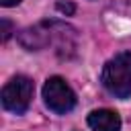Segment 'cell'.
Wrapping results in <instances>:
<instances>
[{"mask_svg":"<svg viewBox=\"0 0 131 131\" xmlns=\"http://www.w3.org/2000/svg\"><path fill=\"white\" fill-rule=\"evenodd\" d=\"M18 43L29 51H41L47 47H55V51L63 57L76 51V29L61 20H41L33 27L23 29L16 35Z\"/></svg>","mask_w":131,"mask_h":131,"instance_id":"6da1fadb","label":"cell"},{"mask_svg":"<svg viewBox=\"0 0 131 131\" xmlns=\"http://www.w3.org/2000/svg\"><path fill=\"white\" fill-rule=\"evenodd\" d=\"M100 82L108 94L115 98L131 96V51H121L113 55L100 72Z\"/></svg>","mask_w":131,"mask_h":131,"instance_id":"7a4b0ae2","label":"cell"},{"mask_svg":"<svg viewBox=\"0 0 131 131\" xmlns=\"http://www.w3.org/2000/svg\"><path fill=\"white\" fill-rule=\"evenodd\" d=\"M33 92H35V84H33L31 78H27V76H14L2 88V94H0L2 106L8 113L23 115L29 108L31 100H33Z\"/></svg>","mask_w":131,"mask_h":131,"instance_id":"3957f363","label":"cell"},{"mask_svg":"<svg viewBox=\"0 0 131 131\" xmlns=\"http://www.w3.org/2000/svg\"><path fill=\"white\" fill-rule=\"evenodd\" d=\"M43 102L49 111H53L57 115H66V113L74 111L78 98H76V92L72 90V86L61 76H51L43 84Z\"/></svg>","mask_w":131,"mask_h":131,"instance_id":"277c9868","label":"cell"},{"mask_svg":"<svg viewBox=\"0 0 131 131\" xmlns=\"http://www.w3.org/2000/svg\"><path fill=\"white\" fill-rule=\"evenodd\" d=\"M88 127L94 131H121V117L111 108H96L88 115Z\"/></svg>","mask_w":131,"mask_h":131,"instance_id":"5b68a950","label":"cell"},{"mask_svg":"<svg viewBox=\"0 0 131 131\" xmlns=\"http://www.w3.org/2000/svg\"><path fill=\"white\" fill-rule=\"evenodd\" d=\"M0 27H2V31H0V33H2V41L6 43V41H8V37L12 35V25H10L6 18H2V20H0Z\"/></svg>","mask_w":131,"mask_h":131,"instance_id":"8992f818","label":"cell"},{"mask_svg":"<svg viewBox=\"0 0 131 131\" xmlns=\"http://www.w3.org/2000/svg\"><path fill=\"white\" fill-rule=\"evenodd\" d=\"M57 10L66 12V14H72L74 12V4H68V2H57Z\"/></svg>","mask_w":131,"mask_h":131,"instance_id":"52a82bcc","label":"cell"},{"mask_svg":"<svg viewBox=\"0 0 131 131\" xmlns=\"http://www.w3.org/2000/svg\"><path fill=\"white\" fill-rule=\"evenodd\" d=\"M23 0H0V4L4 6V8H8V6H16V4H20Z\"/></svg>","mask_w":131,"mask_h":131,"instance_id":"ba28073f","label":"cell"}]
</instances>
